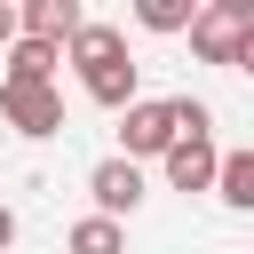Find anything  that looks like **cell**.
<instances>
[{"label":"cell","mask_w":254,"mask_h":254,"mask_svg":"<svg viewBox=\"0 0 254 254\" xmlns=\"http://www.w3.org/2000/svg\"><path fill=\"white\" fill-rule=\"evenodd\" d=\"M64 64H79L87 103H103V111H127L135 103V56H127V32L119 24H79L64 40Z\"/></svg>","instance_id":"6da1fadb"},{"label":"cell","mask_w":254,"mask_h":254,"mask_svg":"<svg viewBox=\"0 0 254 254\" xmlns=\"http://www.w3.org/2000/svg\"><path fill=\"white\" fill-rule=\"evenodd\" d=\"M190 56L198 64H254V0H206L190 16Z\"/></svg>","instance_id":"7a4b0ae2"},{"label":"cell","mask_w":254,"mask_h":254,"mask_svg":"<svg viewBox=\"0 0 254 254\" xmlns=\"http://www.w3.org/2000/svg\"><path fill=\"white\" fill-rule=\"evenodd\" d=\"M183 127H175V95H135L127 111H119V159H167V143H175Z\"/></svg>","instance_id":"3957f363"},{"label":"cell","mask_w":254,"mask_h":254,"mask_svg":"<svg viewBox=\"0 0 254 254\" xmlns=\"http://www.w3.org/2000/svg\"><path fill=\"white\" fill-rule=\"evenodd\" d=\"M0 119L24 143H48V135H64V95L56 87H0Z\"/></svg>","instance_id":"277c9868"},{"label":"cell","mask_w":254,"mask_h":254,"mask_svg":"<svg viewBox=\"0 0 254 254\" xmlns=\"http://www.w3.org/2000/svg\"><path fill=\"white\" fill-rule=\"evenodd\" d=\"M87 190H95V214L119 222V214L143 206V167H135V159H103V167L87 175Z\"/></svg>","instance_id":"5b68a950"},{"label":"cell","mask_w":254,"mask_h":254,"mask_svg":"<svg viewBox=\"0 0 254 254\" xmlns=\"http://www.w3.org/2000/svg\"><path fill=\"white\" fill-rule=\"evenodd\" d=\"M79 24H87L79 0H24V8H16V40H48V48H64Z\"/></svg>","instance_id":"8992f818"},{"label":"cell","mask_w":254,"mask_h":254,"mask_svg":"<svg viewBox=\"0 0 254 254\" xmlns=\"http://www.w3.org/2000/svg\"><path fill=\"white\" fill-rule=\"evenodd\" d=\"M214 159H222V151H214V135H175L159 167H167V183H175V190H206V183H214Z\"/></svg>","instance_id":"52a82bcc"},{"label":"cell","mask_w":254,"mask_h":254,"mask_svg":"<svg viewBox=\"0 0 254 254\" xmlns=\"http://www.w3.org/2000/svg\"><path fill=\"white\" fill-rule=\"evenodd\" d=\"M206 190H214V198H222L230 214H246V206H254V151H222V159H214V183H206Z\"/></svg>","instance_id":"ba28073f"},{"label":"cell","mask_w":254,"mask_h":254,"mask_svg":"<svg viewBox=\"0 0 254 254\" xmlns=\"http://www.w3.org/2000/svg\"><path fill=\"white\" fill-rule=\"evenodd\" d=\"M64 254H127V230L103 222V214H79V222L64 230Z\"/></svg>","instance_id":"9c48e42d"},{"label":"cell","mask_w":254,"mask_h":254,"mask_svg":"<svg viewBox=\"0 0 254 254\" xmlns=\"http://www.w3.org/2000/svg\"><path fill=\"white\" fill-rule=\"evenodd\" d=\"M190 16H198V0H135L143 32H190Z\"/></svg>","instance_id":"30bf717a"},{"label":"cell","mask_w":254,"mask_h":254,"mask_svg":"<svg viewBox=\"0 0 254 254\" xmlns=\"http://www.w3.org/2000/svg\"><path fill=\"white\" fill-rule=\"evenodd\" d=\"M8 246H16V214L0 206V254H8Z\"/></svg>","instance_id":"8fae6325"},{"label":"cell","mask_w":254,"mask_h":254,"mask_svg":"<svg viewBox=\"0 0 254 254\" xmlns=\"http://www.w3.org/2000/svg\"><path fill=\"white\" fill-rule=\"evenodd\" d=\"M8 40H16V8L0 0V48H8Z\"/></svg>","instance_id":"7c38bea8"}]
</instances>
